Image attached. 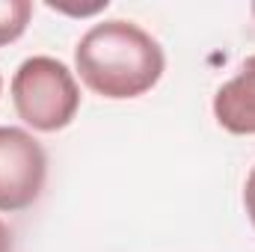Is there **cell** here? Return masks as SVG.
Returning <instances> with one entry per match:
<instances>
[{
  "mask_svg": "<svg viewBox=\"0 0 255 252\" xmlns=\"http://www.w3.org/2000/svg\"><path fill=\"white\" fill-rule=\"evenodd\" d=\"M214 116L229 133H255V54L214 95Z\"/></svg>",
  "mask_w": 255,
  "mask_h": 252,
  "instance_id": "4",
  "label": "cell"
},
{
  "mask_svg": "<svg viewBox=\"0 0 255 252\" xmlns=\"http://www.w3.org/2000/svg\"><path fill=\"white\" fill-rule=\"evenodd\" d=\"M0 89H3V77H0Z\"/></svg>",
  "mask_w": 255,
  "mask_h": 252,
  "instance_id": "9",
  "label": "cell"
},
{
  "mask_svg": "<svg viewBox=\"0 0 255 252\" xmlns=\"http://www.w3.org/2000/svg\"><path fill=\"white\" fill-rule=\"evenodd\" d=\"M253 18H255V3H253Z\"/></svg>",
  "mask_w": 255,
  "mask_h": 252,
  "instance_id": "8",
  "label": "cell"
},
{
  "mask_svg": "<svg viewBox=\"0 0 255 252\" xmlns=\"http://www.w3.org/2000/svg\"><path fill=\"white\" fill-rule=\"evenodd\" d=\"M12 104L33 130L54 133L77 116L80 89L65 63L54 57H30L12 77Z\"/></svg>",
  "mask_w": 255,
  "mask_h": 252,
  "instance_id": "2",
  "label": "cell"
},
{
  "mask_svg": "<svg viewBox=\"0 0 255 252\" xmlns=\"http://www.w3.org/2000/svg\"><path fill=\"white\" fill-rule=\"evenodd\" d=\"M80 80L113 101L145 95L163 74V48L133 21H101L83 33L74 48Z\"/></svg>",
  "mask_w": 255,
  "mask_h": 252,
  "instance_id": "1",
  "label": "cell"
},
{
  "mask_svg": "<svg viewBox=\"0 0 255 252\" xmlns=\"http://www.w3.org/2000/svg\"><path fill=\"white\" fill-rule=\"evenodd\" d=\"M244 205H247V214H250V223L255 226V166L247 178V187H244Z\"/></svg>",
  "mask_w": 255,
  "mask_h": 252,
  "instance_id": "6",
  "label": "cell"
},
{
  "mask_svg": "<svg viewBox=\"0 0 255 252\" xmlns=\"http://www.w3.org/2000/svg\"><path fill=\"white\" fill-rule=\"evenodd\" d=\"M48 178V154L42 142L12 125H0V211L15 214L30 208Z\"/></svg>",
  "mask_w": 255,
  "mask_h": 252,
  "instance_id": "3",
  "label": "cell"
},
{
  "mask_svg": "<svg viewBox=\"0 0 255 252\" xmlns=\"http://www.w3.org/2000/svg\"><path fill=\"white\" fill-rule=\"evenodd\" d=\"M0 252H12V232L3 220H0Z\"/></svg>",
  "mask_w": 255,
  "mask_h": 252,
  "instance_id": "7",
  "label": "cell"
},
{
  "mask_svg": "<svg viewBox=\"0 0 255 252\" xmlns=\"http://www.w3.org/2000/svg\"><path fill=\"white\" fill-rule=\"evenodd\" d=\"M33 15L30 0H0V48L21 39Z\"/></svg>",
  "mask_w": 255,
  "mask_h": 252,
  "instance_id": "5",
  "label": "cell"
}]
</instances>
